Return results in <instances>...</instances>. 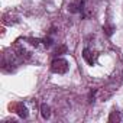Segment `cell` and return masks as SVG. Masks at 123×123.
Listing matches in <instances>:
<instances>
[{
  "label": "cell",
  "mask_w": 123,
  "mask_h": 123,
  "mask_svg": "<svg viewBox=\"0 0 123 123\" xmlns=\"http://www.w3.org/2000/svg\"><path fill=\"white\" fill-rule=\"evenodd\" d=\"M68 70H70V64H68V61L64 59V58L54 59L52 64H51V71L55 73V74H65Z\"/></svg>",
  "instance_id": "obj_1"
},
{
  "label": "cell",
  "mask_w": 123,
  "mask_h": 123,
  "mask_svg": "<svg viewBox=\"0 0 123 123\" xmlns=\"http://www.w3.org/2000/svg\"><path fill=\"white\" fill-rule=\"evenodd\" d=\"M68 10H70V13H81L84 10V0H78V2L70 3Z\"/></svg>",
  "instance_id": "obj_2"
},
{
  "label": "cell",
  "mask_w": 123,
  "mask_h": 123,
  "mask_svg": "<svg viewBox=\"0 0 123 123\" xmlns=\"http://www.w3.org/2000/svg\"><path fill=\"white\" fill-rule=\"evenodd\" d=\"M83 58L87 61V64L91 65V67L96 64V56L93 55V52H91L88 48H84V51H83Z\"/></svg>",
  "instance_id": "obj_3"
},
{
  "label": "cell",
  "mask_w": 123,
  "mask_h": 123,
  "mask_svg": "<svg viewBox=\"0 0 123 123\" xmlns=\"http://www.w3.org/2000/svg\"><path fill=\"white\" fill-rule=\"evenodd\" d=\"M41 114H42L43 119H49V116H51V107L48 104H42L41 106Z\"/></svg>",
  "instance_id": "obj_4"
},
{
  "label": "cell",
  "mask_w": 123,
  "mask_h": 123,
  "mask_svg": "<svg viewBox=\"0 0 123 123\" xmlns=\"http://www.w3.org/2000/svg\"><path fill=\"white\" fill-rule=\"evenodd\" d=\"M114 31H116V26H114V25H104V26H103V32H104L106 36H109V38L114 33Z\"/></svg>",
  "instance_id": "obj_5"
},
{
  "label": "cell",
  "mask_w": 123,
  "mask_h": 123,
  "mask_svg": "<svg viewBox=\"0 0 123 123\" xmlns=\"http://www.w3.org/2000/svg\"><path fill=\"white\" fill-rule=\"evenodd\" d=\"M18 114H19L22 119H26V117L29 116V113H28V109H26L25 106H19V111H18Z\"/></svg>",
  "instance_id": "obj_6"
},
{
  "label": "cell",
  "mask_w": 123,
  "mask_h": 123,
  "mask_svg": "<svg viewBox=\"0 0 123 123\" xmlns=\"http://www.w3.org/2000/svg\"><path fill=\"white\" fill-rule=\"evenodd\" d=\"M42 43H43L46 48H49V46H52V45H54V39H52L51 36H46V38H43V39H42Z\"/></svg>",
  "instance_id": "obj_7"
},
{
  "label": "cell",
  "mask_w": 123,
  "mask_h": 123,
  "mask_svg": "<svg viewBox=\"0 0 123 123\" xmlns=\"http://www.w3.org/2000/svg\"><path fill=\"white\" fill-rule=\"evenodd\" d=\"M119 122L120 120V114H119V111H111V114H110V117H109V122Z\"/></svg>",
  "instance_id": "obj_8"
},
{
  "label": "cell",
  "mask_w": 123,
  "mask_h": 123,
  "mask_svg": "<svg viewBox=\"0 0 123 123\" xmlns=\"http://www.w3.org/2000/svg\"><path fill=\"white\" fill-rule=\"evenodd\" d=\"M61 52H67V46H65V45L59 46V48H56V51H55V55H62Z\"/></svg>",
  "instance_id": "obj_9"
},
{
  "label": "cell",
  "mask_w": 123,
  "mask_h": 123,
  "mask_svg": "<svg viewBox=\"0 0 123 123\" xmlns=\"http://www.w3.org/2000/svg\"><path fill=\"white\" fill-rule=\"evenodd\" d=\"M28 41H29V43H31V45H35V46H38V45H39V42H42V39H36V38H35V39H33V38H29Z\"/></svg>",
  "instance_id": "obj_10"
},
{
  "label": "cell",
  "mask_w": 123,
  "mask_h": 123,
  "mask_svg": "<svg viewBox=\"0 0 123 123\" xmlns=\"http://www.w3.org/2000/svg\"><path fill=\"white\" fill-rule=\"evenodd\" d=\"M97 93V90H93V91H90V94H88V101L91 103L93 101V98H94V94Z\"/></svg>",
  "instance_id": "obj_11"
}]
</instances>
